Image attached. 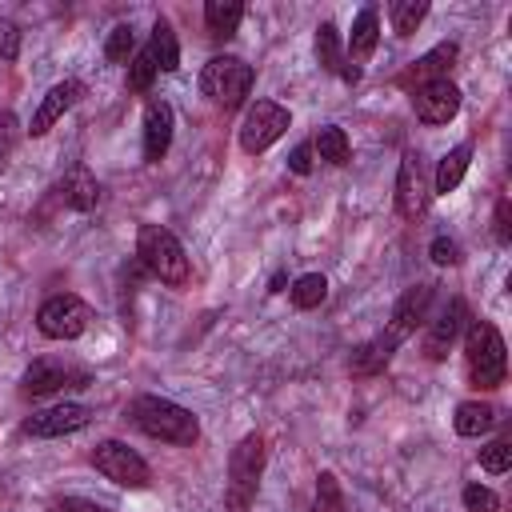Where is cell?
I'll return each mask as SVG.
<instances>
[{"instance_id":"obj_1","label":"cell","mask_w":512,"mask_h":512,"mask_svg":"<svg viewBox=\"0 0 512 512\" xmlns=\"http://www.w3.org/2000/svg\"><path fill=\"white\" fill-rule=\"evenodd\" d=\"M124 416H128L144 436L164 440V444L188 448V444H196V436H200V420H196L184 404H176V400H168V396L144 392V396H136V400L128 404Z\"/></svg>"},{"instance_id":"obj_2","label":"cell","mask_w":512,"mask_h":512,"mask_svg":"<svg viewBox=\"0 0 512 512\" xmlns=\"http://www.w3.org/2000/svg\"><path fill=\"white\" fill-rule=\"evenodd\" d=\"M464 364H468V380L476 388H500L504 372H508V352H504V336L496 324L488 320H472L464 332Z\"/></svg>"},{"instance_id":"obj_3","label":"cell","mask_w":512,"mask_h":512,"mask_svg":"<svg viewBox=\"0 0 512 512\" xmlns=\"http://www.w3.org/2000/svg\"><path fill=\"white\" fill-rule=\"evenodd\" d=\"M136 256L140 264L168 288H184L188 284V256H184V244L160 228V224H140L136 232Z\"/></svg>"},{"instance_id":"obj_4","label":"cell","mask_w":512,"mask_h":512,"mask_svg":"<svg viewBox=\"0 0 512 512\" xmlns=\"http://www.w3.org/2000/svg\"><path fill=\"white\" fill-rule=\"evenodd\" d=\"M260 476H264V436L248 432L240 436V444L228 456V484H224V504L228 512H248L256 492H260Z\"/></svg>"},{"instance_id":"obj_5","label":"cell","mask_w":512,"mask_h":512,"mask_svg":"<svg viewBox=\"0 0 512 512\" xmlns=\"http://www.w3.org/2000/svg\"><path fill=\"white\" fill-rule=\"evenodd\" d=\"M252 84H256V72L240 56H212L200 68V92L224 108H240L244 96L252 92Z\"/></svg>"},{"instance_id":"obj_6","label":"cell","mask_w":512,"mask_h":512,"mask_svg":"<svg viewBox=\"0 0 512 512\" xmlns=\"http://www.w3.org/2000/svg\"><path fill=\"white\" fill-rule=\"evenodd\" d=\"M88 324H92V308L80 296H72V292L48 296L40 304V312H36V328L48 340H76V336L88 332Z\"/></svg>"},{"instance_id":"obj_7","label":"cell","mask_w":512,"mask_h":512,"mask_svg":"<svg viewBox=\"0 0 512 512\" xmlns=\"http://www.w3.org/2000/svg\"><path fill=\"white\" fill-rule=\"evenodd\" d=\"M88 384H92V372L80 368V364L60 360V356H40V360H32V364L24 368V380H20L24 396H36V400L56 396V392H64V388H88Z\"/></svg>"},{"instance_id":"obj_8","label":"cell","mask_w":512,"mask_h":512,"mask_svg":"<svg viewBox=\"0 0 512 512\" xmlns=\"http://www.w3.org/2000/svg\"><path fill=\"white\" fill-rule=\"evenodd\" d=\"M92 468H96L104 480H112L116 488H144V484L152 480L144 456L132 452V448L120 444V440H100V444L92 448Z\"/></svg>"},{"instance_id":"obj_9","label":"cell","mask_w":512,"mask_h":512,"mask_svg":"<svg viewBox=\"0 0 512 512\" xmlns=\"http://www.w3.org/2000/svg\"><path fill=\"white\" fill-rule=\"evenodd\" d=\"M288 124H292V116H288L284 104H276V100H256V104L244 112V124H240V148H244L248 156H256V152L272 148V144L288 132Z\"/></svg>"},{"instance_id":"obj_10","label":"cell","mask_w":512,"mask_h":512,"mask_svg":"<svg viewBox=\"0 0 512 512\" xmlns=\"http://www.w3.org/2000/svg\"><path fill=\"white\" fill-rule=\"evenodd\" d=\"M432 296H436V284H412V288H404V296L392 304V316H388V324H384L380 336H384L392 348H400V344L424 324Z\"/></svg>"},{"instance_id":"obj_11","label":"cell","mask_w":512,"mask_h":512,"mask_svg":"<svg viewBox=\"0 0 512 512\" xmlns=\"http://www.w3.org/2000/svg\"><path fill=\"white\" fill-rule=\"evenodd\" d=\"M396 212L404 220H420L428 212V184H424V168H420L416 152L400 156V168H396Z\"/></svg>"},{"instance_id":"obj_12","label":"cell","mask_w":512,"mask_h":512,"mask_svg":"<svg viewBox=\"0 0 512 512\" xmlns=\"http://www.w3.org/2000/svg\"><path fill=\"white\" fill-rule=\"evenodd\" d=\"M92 420V412H88V404H52V408H44V412H32L28 420H24V432L28 436H40V440H56V436H72V432H80L84 424Z\"/></svg>"},{"instance_id":"obj_13","label":"cell","mask_w":512,"mask_h":512,"mask_svg":"<svg viewBox=\"0 0 512 512\" xmlns=\"http://www.w3.org/2000/svg\"><path fill=\"white\" fill-rule=\"evenodd\" d=\"M460 100L464 96H460V88L452 80H432V84L412 92V108H416V116L424 124H448L460 112Z\"/></svg>"},{"instance_id":"obj_14","label":"cell","mask_w":512,"mask_h":512,"mask_svg":"<svg viewBox=\"0 0 512 512\" xmlns=\"http://www.w3.org/2000/svg\"><path fill=\"white\" fill-rule=\"evenodd\" d=\"M456 56H460V48L452 44V40H444V44H436V48H428L420 60H412L404 72H400V88H424V84H432V80H448V68L456 64Z\"/></svg>"},{"instance_id":"obj_15","label":"cell","mask_w":512,"mask_h":512,"mask_svg":"<svg viewBox=\"0 0 512 512\" xmlns=\"http://www.w3.org/2000/svg\"><path fill=\"white\" fill-rule=\"evenodd\" d=\"M84 96V84L80 80H60V84H52L48 92H44V100H40V108L32 112V124H28V132L32 136H44L76 100Z\"/></svg>"},{"instance_id":"obj_16","label":"cell","mask_w":512,"mask_h":512,"mask_svg":"<svg viewBox=\"0 0 512 512\" xmlns=\"http://www.w3.org/2000/svg\"><path fill=\"white\" fill-rule=\"evenodd\" d=\"M464 320H468V304H464V300H452V304L428 324V332H424V352H428L432 360H444L448 348L456 344V336L464 332Z\"/></svg>"},{"instance_id":"obj_17","label":"cell","mask_w":512,"mask_h":512,"mask_svg":"<svg viewBox=\"0 0 512 512\" xmlns=\"http://www.w3.org/2000/svg\"><path fill=\"white\" fill-rule=\"evenodd\" d=\"M172 144V104L148 100L144 104V160L156 164Z\"/></svg>"},{"instance_id":"obj_18","label":"cell","mask_w":512,"mask_h":512,"mask_svg":"<svg viewBox=\"0 0 512 512\" xmlns=\"http://www.w3.org/2000/svg\"><path fill=\"white\" fill-rule=\"evenodd\" d=\"M56 192H60V200H64L68 208H76V212H92V208L100 204V180H96L84 164L68 168V172L60 176Z\"/></svg>"},{"instance_id":"obj_19","label":"cell","mask_w":512,"mask_h":512,"mask_svg":"<svg viewBox=\"0 0 512 512\" xmlns=\"http://www.w3.org/2000/svg\"><path fill=\"white\" fill-rule=\"evenodd\" d=\"M376 40H380V16L376 8H360L352 20V36H348V64H364L376 52Z\"/></svg>"},{"instance_id":"obj_20","label":"cell","mask_w":512,"mask_h":512,"mask_svg":"<svg viewBox=\"0 0 512 512\" xmlns=\"http://www.w3.org/2000/svg\"><path fill=\"white\" fill-rule=\"evenodd\" d=\"M392 344L384 340V336H372V340H364V344H356L352 348V356H348V372L352 376H376L388 360H392Z\"/></svg>"},{"instance_id":"obj_21","label":"cell","mask_w":512,"mask_h":512,"mask_svg":"<svg viewBox=\"0 0 512 512\" xmlns=\"http://www.w3.org/2000/svg\"><path fill=\"white\" fill-rule=\"evenodd\" d=\"M148 52H152V60H156L160 72H176L180 68V44H176V32H172V24L164 16H156V24H152Z\"/></svg>"},{"instance_id":"obj_22","label":"cell","mask_w":512,"mask_h":512,"mask_svg":"<svg viewBox=\"0 0 512 512\" xmlns=\"http://www.w3.org/2000/svg\"><path fill=\"white\" fill-rule=\"evenodd\" d=\"M452 424H456L460 436H484L496 424V408L484 404V400H464V404H456Z\"/></svg>"},{"instance_id":"obj_23","label":"cell","mask_w":512,"mask_h":512,"mask_svg":"<svg viewBox=\"0 0 512 512\" xmlns=\"http://www.w3.org/2000/svg\"><path fill=\"white\" fill-rule=\"evenodd\" d=\"M244 20V4L240 0H208L204 4V24L212 36H232Z\"/></svg>"},{"instance_id":"obj_24","label":"cell","mask_w":512,"mask_h":512,"mask_svg":"<svg viewBox=\"0 0 512 512\" xmlns=\"http://www.w3.org/2000/svg\"><path fill=\"white\" fill-rule=\"evenodd\" d=\"M468 160H472V144H456L444 152V160L436 164V192H452L460 188L464 172H468Z\"/></svg>"},{"instance_id":"obj_25","label":"cell","mask_w":512,"mask_h":512,"mask_svg":"<svg viewBox=\"0 0 512 512\" xmlns=\"http://www.w3.org/2000/svg\"><path fill=\"white\" fill-rule=\"evenodd\" d=\"M288 300H292V308H300V312L320 308V304L328 300V280H324L320 272H304V276H296V280H292Z\"/></svg>"},{"instance_id":"obj_26","label":"cell","mask_w":512,"mask_h":512,"mask_svg":"<svg viewBox=\"0 0 512 512\" xmlns=\"http://www.w3.org/2000/svg\"><path fill=\"white\" fill-rule=\"evenodd\" d=\"M316 60H320L324 72H340L344 68V44H340V32H336L332 20H324L316 28Z\"/></svg>"},{"instance_id":"obj_27","label":"cell","mask_w":512,"mask_h":512,"mask_svg":"<svg viewBox=\"0 0 512 512\" xmlns=\"http://www.w3.org/2000/svg\"><path fill=\"white\" fill-rule=\"evenodd\" d=\"M312 152H320V160H328V164H348V136H344V128L324 124L316 132V140H312Z\"/></svg>"},{"instance_id":"obj_28","label":"cell","mask_w":512,"mask_h":512,"mask_svg":"<svg viewBox=\"0 0 512 512\" xmlns=\"http://www.w3.org/2000/svg\"><path fill=\"white\" fill-rule=\"evenodd\" d=\"M388 16H392V32L396 36H412L420 28V20L428 16V0H396L388 8Z\"/></svg>"},{"instance_id":"obj_29","label":"cell","mask_w":512,"mask_h":512,"mask_svg":"<svg viewBox=\"0 0 512 512\" xmlns=\"http://www.w3.org/2000/svg\"><path fill=\"white\" fill-rule=\"evenodd\" d=\"M312 512H348L344 488H340V480H336L328 468L316 476V500H312Z\"/></svg>"},{"instance_id":"obj_30","label":"cell","mask_w":512,"mask_h":512,"mask_svg":"<svg viewBox=\"0 0 512 512\" xmlns=\"http://www.w3.org/2000/svg\"><path fill=\"white\" fill-rule=\"evenodd\" d=\"M156 60H152V52L148 48H140L132 60H128V88L132 92H148L152 88V80H156Z\"/></svg>"},{"instance_id":"obj_31","label":"cell","mask_w":512,"mask_h":512,"mask_svg":"<svg viewBox=\"0 0 512 512\" xmlns=\"http://www.w3.org/2000/svg\"><path fill=\"white\" fill-rule=\"evenodd\" d=\"M132 44H136V36H132V24H116V28L108 32V40H104V56H108L112 64H128V56H132Z\"/></svg>"},{"instance_id":"obj_32","label":"cell","mask_w":512,"mask_h":512,"mask_svg":"<svg viewBox=\"0 0 512 512\" xmlns=\"http://www.w3.org/2000/svg\"><path fill=\"white\" fill-rule=\"evenodd\" d=\"M480 468L492 472V476L508 472V468H512V444H508V440H492V444H484V448H480Z\"/></svg>"},{"instance_id":"obj_33","label":"cell","mask_w":512,"mask_h":512,"mask_svg":"<svg viewBox=\"0 0 512 512\" xmlns=\"http://www.w3.org/2000/svg\"><path fill=\"white\" fill-rule=\"evenodd\" d=\"M460 500H464L468 512H500V496L492 488H484V484H468Z\"/></svg>"},{"instance_id":"obj_34","label":"cell","mask_w":512,"mask_h":512,"mask_svg":"<svg viewBox=\"0 0 512 512\" xmlns=\"http://www.w3.org/2000/svg\"><path fill=\"white\" fill-rule=\"evenodd\" d=\"M16 144H20V120L12 112H0V168L12 160Z\"/></svg>"},{"instance_id":"obj_35","label":"cell","mask_w":512,"mask_h":512,"mask_svg":"<svg viewBox=\"0 0 512 512\" xmlns=\"http://www.w3.org/2000/svg\"><path fill=\"white\" fill-rule=\"evenodd\" d=\"M20 56V24L0 16V60H16Z\"/></svg>"},{"instance_id":"obj_36","label":"cell","mask_w":512,"mask_h":512,"mask_svg":"<svg viewBox=\"0 0 512 512\" xmlns=\"http://www.w3.org/2000/svg\"><path fill=\"white\" fill-rule=\"evenodd\" d=\"M428 256H432V264L448 268V264H456V260H460V244H456L452 236H436V240L428 244Z\"/></svg>"},{"instance_id":"obj_37","label":"cell","mask_w":512,"mask_h":512,"mask_svg":"<svg viewBox=\"0 0 512 512\" xmlns=\"http://www.w3.org/2000/svg\"><path fill=\"white\" fill-rule=\"evenodd\" d=\"M56 512H116V508L88 500V496H64V500H56Z\"/></svg>"},{"instance_id":"obj_38","label":"cell","mask_w":512,"mask_h":512,"mask_svg":"<svg viewBox=\"0 0 512 512\" xmlns=\"http://www.w3.org/2000/svg\"><path fill=\"white\" fill-rule=\"evenodd\" d=\"M288 168H292L296 176H308V172H312V144H296L292 156H288Z\"/></svg>"},{"instance_id":"obj_39","label":"cell","mask_w":512,"mask_h":512,"mask_svg":"<svg viewBox=\"0 0 512 512\" xmlns=\"http://www.w3.org/2000/svg\"><path fill=\"white\" fill-rule=\"evenodd\" d=\"M508 236H512V232H508V200H500V204H496V240L508 244Z\"/></svg>"},{"instance_id":"obj_40","label":"cell","mask_w":512,"mask_h":512,"mask_svg":"<svg viewBox=\"0 0 512 512\" xmlns=\"http://www.w3.org/2000/svg\"><path fill=\"white\" fill-rule=\"evenodd\" d=\"M340 76H344V84H356V80H360V64H344Z\"/></svg>"}]
</instances>
